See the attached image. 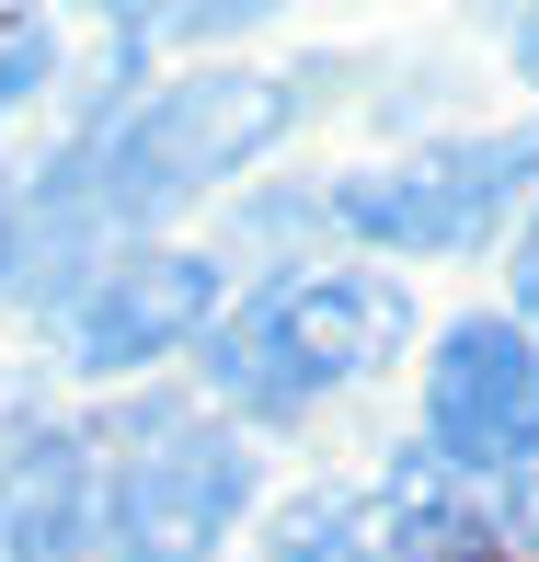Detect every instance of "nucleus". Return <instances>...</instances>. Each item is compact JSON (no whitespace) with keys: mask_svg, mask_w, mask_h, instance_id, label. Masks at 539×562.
Segmentation results:
<instances>
[{"mask_svg":"<svg viewBox=\"0 0 539 562\" xmlns=\"http://www.w3.org/2000/svg\"><path fill=\"white\" fill-rule=\"evenodd\" d=\"M425 448L459 482L539 471V345L517 322H448V345L425 368Z\"/></svg>","mask_w":539,"mask_h":562,"instance_id":"obj_4","label":"nucleus"},{"mask_svg":"<svg viewBox=\"0 0 539 562\" xmlns=\"http://www.w3.org/2000/svg\"><path fill=\"white\" fill-rule=\"evenodd\" d=\"M218 311V265L207 252H115L104 276L69 288V368L81 379H126L149 356L195 345Z\"/></svg>","mask_w":539,"mask_h":562,"instance_id":"obj_5","label":"nucleus"},{"mask_svg":"<svg viewBox=\"0 0 539 562\" xmlns=\"http://www.w3.org/2000/svg\"><path fill=\"white\" fill-rule=\"evenodd\" d=\"M517 69L539 81V12H517Z\"/></svg>","mask_w":539,"mask_h":562,"instance_id":"obj_12","label":"nucleus"},{"mask_svg":"<svg viewBox=\"0 0 539 562\" xmlns=\"http://www.w3.org/2000/svg\"><path fill=\"white\" fill-rule=\"evenodd\" d=\"M92 482H104L92 540H115V562H207L252 505V448L161 402V414L115 425V459H92Z\"/></svg>","mask_w":539,"mask_h":562,"instance_id":"obj_2","label":"nucleus"},{"mask_svg":"<svg viewBox=\"0 0 539 562\" xmlns=\"http://www.w3.org/2000/svg\"><path fill=\"white\" fill-rule=\"evenodd\" d=\"M494 528H505V551H539V471H517V482H505Z\"/></svg>","mask_w":539,"mask_h":562,"instance_id":"obj_10","label":"nucleus"},{"mask_svg":"<svg viewBox=\"0 0 539 562\" xmlns=\"http://www.w3.org/2000/svg\"><path fill=\"white\" fill-rule=\"evenodd\" d=\"M379 551L391 562H517L505 528H494V505H482L436 448L391 459V482H379Z\"/></svg>","mask_w":539,"mask_h":562,"instance_id":"obj_7","label":"nucleus"},{"mask_svg":"<svg viewBox=\"0 0 539 562\" xmlns=\"http://www.w3.org/2000/svg\"><path fill=\"white\" fill-rule=\"evenodd\" d=\"M276 562H379V517L356 494H299L276 517Z\"/></svg>","mask_w":539,"mask_h":562,"instance_id":"obj_8","label":"nucleus"},{"mask_svg":"<svg viewBox=\"0 0 539 562\" xmlns=\"http://www.w3.org/2000/svg\"><path fill=\"white\" fill-rule=\"evenodd\" d=\"M92 505H104V482H92V437L46 425V437L0 448V562H69V551L92 540Z\"/></svg>","mask_w":539,"mask_h":562,"instance_id":"obj_6","label":"nucleus"},{"mask_svg":"<svg viewBox=\"0 0 539 562\" xmlns=\"http://www.w3.org/2000/svg\"><path fill=\"white\" fill-rule=\"evenodd\" d=\"M528 184H539V126L436 149V161H402V172H356L322 207H333V229H356V241H379V252H471Z\"/></svg>","mask_w":539,"mask_h":562,"instance_id":"obj_3","label":"nucleus"},{"mask_svg":"<svg viewBox=\"0 0 539 562\" xmlns=\"http://www.w3.org/2000/svg\"><path fill=\"white\" fill-rule=\"evenodd\" d=\"M402 345H414V299L368 265H322L265 288L252 311H229V334L207 345V379L242 414H311L345 379H379Z\"/></svg>","mask_w":539,"mask_h":562,"instance_id":"obj_1","label":"nucleus"},{"mask_svg":"<svg viewBox=\"0 0 539 562\" xmlns=\"http://www.w3.org/2000/svg\"><path fill=\"white\" fill-rule=\"evenodd\" d=\"M517 311L539 322V218H528V241H517Z\"/></svg>","mask_w":539,"mask_h":562,"instance_id":"obj_11","label":"nucleus"},{"mask_svg":"<svg viewBox=\"0 0 539 562\" xmlns=\"http://www.w3.org/2000/svg\"><path fill=\"white\" fill-rule=\"evenodd\" d=\"M46 81H58V35H46V12H0V115L35 104Z\"/></svg>","mask_w":539,"mask_h":562,"instance_id":"obj_9","label":"nucleus"}]
</instances>
